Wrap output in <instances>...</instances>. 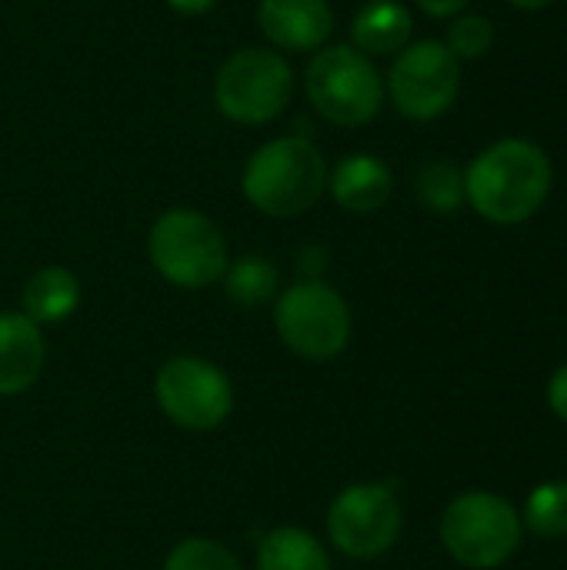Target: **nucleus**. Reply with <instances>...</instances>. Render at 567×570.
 I'll list each match as a JSON object with an SVG mask.
<instances>
[{"label": "nucleus", "instance_id": "1", "mask_svg": "<svg viewBox=\"0 0 567 570\" xmlns=\"http://www.w3.org/2000/svg\"><path fill=\"white\" fill-rule=\"evenodd\" d=\"M555 184L545 147L525 137H505L485 147L465 170V197L488 224L511 227L535 217Z\"/></svg>", "mask_w": 567, "mask_h": 570}, {"label": "nucleus", "instance_id": "2", "mask_svg": "<svg viewBox=\"0 0 567 570\" xmlns=\"http://www.w3.org/2000/svg\"><path fill=\"white\" fill-rule=\"evenodd\" d=\"M328 160L311 137L287 134L261 144L241 174V190L267 217H297L328 190Z\"/></svg>", "mask_w": 567, "mask_h": 570}, {"label": "nucleus", "instance_id": "3", "mask_svg": "<svg viewBox=\"0 0 567 570\" xmlns=\"http://www.w3.org/2000/svg\"><path fill=\"white\" fill-rule=\"evenodd\" d=\"M311 107L338 127L371 124L384 104V77L374 60L351 43L321 47L304 70Z\"/></svg>", "mask_w": 567, "mask_h": 570}, {"label": "nucleus", "instance_id": "4", "mask_svg": "<svg viewBox=\"0 0 567 570\" xmlns=\"http://www.w3.org/2000/svg\"><path fill=\"white\" fill-rule=\"evenodd\" d=\"M147 254L154 271L184 291H201L211 287L224 277L227 271V244L221 227L190 207H174L164 210L147 237Z\"/></svg>", "mask_w": 567, "mask_h": 570}, {"label": "nucleus", "instance_id": "5", "mask_svg": "<svg viewBox=\"0 0 567 570\" xmlns=\"http://www.w3.org/2000/svg\"><path fill=\"white\" fill-rule=\"evenodd\" d=\"M521 514L508 498L491 491H468L454 498L441 514L444 551L471 570H495L508 564L521 544Z\"/></svg>", "mask_w": 567, "mask_h": 570}, {"label": "nucleus", "instance_id": "6", "mask_svg": "<svg viewBox=\"0 0 567 570\" xmlns=\"http://www.w3.org/2000/svg\"><path fill=\"white\" fill-rule=\"evenodd\" d=\"M294 97V70L271 47H244L231 53L214 80V104L234 124H271Z\"/></svg>", "mask_w": 567, "mask_h": 570}, {"label": "nucleus", "instance_id": "7", "mask_svg": "<svg viewBox=\"0 0 567 570\" xmlns=\"http://www.w3.org/2000/svg\"><path fill=\"white\" fill-rule=\"evenodd\" d=\"M274 327L304 361H334L351 344V307L324 281H297L274 304Z\"/></svg>", "mask_w": 567, "mask_h": 570}, {"label": "nucleus", "instance_id": "8", "mask_svg": "<svg viewBox=\"0 0 567 570\" xmlns=\"http://www.w3.org/2000/svg\"><path fill=\"white\" fill-rule=\"evenodd\" d=\"M461 90V60L444 40H414L401 53L384 80V94L408 120H438L448 114Z\"/></svg>", "mask_w": 567, "mask_h": 570}, {"label": "nucleus", "instance_id": "9", "mask_svg": "<svg viewBox=\"0 0 567 570\" xmlns=\"http://www.w3.org/2000/svg\"><path fill=\"white\" fill-rule=\"evenodd\" d=\"M154 397L164 417L184 431H214L234 411V387L227 374L194 354H177L160 364Z\"/></svg>", "mask_w": 567, "mask_h": 570}, {"label": "nucleus", "instance_id": "10", "mask_svg": "<svg viewBox=\"0 0 567 570\" xmlns=\"http://www.w3.org/2000/svg\"><path fill=\"white\" fill-rule=\"evenodd\" d=\"M401 524V501L388 484H351L328 508V538L354 561L388 554L398 544Z\"/></svg>", "mask_w": 567, "mask_h": 570}, {"label": "nucleus", "instance_id": "11", "mask_svg": "<svg viewBox=\"0 0 567 570\" xmlns=\"http://www.w3.org/2000/svg\"><path fill=\"white\" fill-rule=\"evenodd\" d=\"M257 23L277 50H321L334 30V10L328 0H261Z\"/></svg>", "mask_w": 567, "mask_h": 570}, {"label": "nucleus", "instance_id": "12", "mask_svg": "<svg viewBox=\"0 0 567 570\" xmlns=\"http://www.w3.org/2000/svg\"><path fill=\"white\" fill-rule=\"evenodd\" d=\"M43 334L23 311L0 314V397L23 394L37 384L43 371Z\"/></svg>", "mask_w": 567, "mask_h": 570}, {"label": "nucleus", "instance_id": "13", "mask_svg": "<svg viewBox=\"0 0 567 570\" xmlns=\"http://www.w3.org/2000/svg\"><path fill=\"white\" fill-rule=\"evenodd\" d=\"M328 190L334 204L348 214H374L391 200L394 174L374 154H348L331 174Z\"/></svg>", "mask_w": 567, "mask_h": 570}, {"label": "nucleus", "instance_id": "14", "mask_svg": "<svg viewBox=\"0 0 567 570\" xmlns=\"http://www.w3.org/2000/svg\"><path fill=\"white\" fill-rule=\"evenodd\" d=\"M411 10L398 0H371L351 20V47L368 57H394L411 43Z\"/></svg>", "mask_w": 567, "mask_h": 570}, {"label": "nucleus", "instance_id": "15", "mask_svg": "<svg viewBox=\"0 0 567 570\" xmlns=\"http://www.w3.org/2000/svg\"><path fill=\"white\" fill-rule=\"evenodd\" d=\"M23 314L33 324H60L67 321L77 304H80V281L67 267H40L27 284H23Z\"/></svg>", "mask_w": 567, "mask_h": 570}, {"label": "nucleus", "instance_id": "16", "mask_svg": "<svg viewBox=\"0 0 567 570\" xmlns=\"http://www.w3.org/2000/svg\"><path fill=\"white\" fill-rule=\"evenodd\" d=\"M257 570H331V558L311 531L274 528L257 544Z\"/></svg>", "mask_w": 567, "mask_h": 570}, {"label": "nucleus", "instance_id": "17", "mask_svg": "<svg viewBox=\"0 0 567 570\" xmlns=\"http://www.w3.org/2000/svg\"><path fill=\"white\" fill-rule=\"evenodd\" d=\"M224 291L237 307H261L277 294V267L261 257V254H247L237 257L234 264H227L224 271Z\"/></svg>", "mask_w": 567, "mask_h": 570}, {"label": "nucleus", "instance_id": "18", "mask_svg": "<svg viewBox=\"0 0 567 570\" xmlns=\"http://www.w3.org/2000/svg\"><path fill=\"white\" fill-rule=\"evenodd\" d=\"M414 190L421 204L434 214H454L468 204L465 197V170L454 167L451 160H428L418 170Z\"/></svg>", "mask_w": 567, "mask_h": 570}, {"label": "nucleus", "instance_id": "19", "mask_svg": "<svg viewBox=\"0 0 567 570\" xmlns=\"http://www.w3.org/2000/svg\"><path fill=\"white\" fill-rule=\"evenodd\" d=\"M521 524L538 538H565L567 534V481H545L538 484L528 501Z\"/></svg>", "mask_w": 567, "mask_h": 570}, {"label": "nucleus", "instance_id": "20", "mask_svg": "<svg viewBox=\"0 0 567 570\" xmlns=\"http://www.w3.org/2000/svg\"><path fill=\"white\" fill-rule=\"evenodd\" d=\"M164 570H244L241 561L211 538H187L170 548Z\"/></svg>", "mask_w": 567, "mask_h": 570}, {"label": "nucleus", "instance_id": "21", "mask_svg": "<svg viewBox=\"0 0 567 570\" xmlns=\"http://www.w3.org/2000/svg\"><path fill=\"white\" fill-rule=\"evenodd\" d=\"M444 43L458 60H481L495 47V23L485 13H458Z\"/></svg>", "mask_w": 567, "mask_h": 570}, {"label": "nucleus", "instance_id": "22", "mask_svg": "<svg viewBox=\"0 0 567 570\" xmlns=\"http://www.w3.org/2000/svg\"><path fill=\"white\" fill-rule=\"evenodd\" d=\"M548 407L555 417H561L567 424V364L558 367L548 381Z\"/></svg>", "mask_w": 567, "mask_h": 570}, {"label": "nucleus", "instance_id": "23", "mask_svg": "<svg viewBox=\"0 0 567 570\" xmlns=\"http://www.w3.org/2000/svg\"><path fill=\"white\" fill-rule=\"evenodd\" d=\"M468 3H471V0H418V7H421L428 17H438V20L465 13Z\"/></svg>", "mask_w": 567, "mask_h": 570}, {"label": "nucleus", "instance_id": "24", "mask_svg": "<svg viewBox=\"0 0 567 570\" xmlns=\"http://www.w3.org/2000/svg\"><path fill=\"white\" fill-rule=\"evenodd\" d=\"M177 13H207L217 0H167Z\"/></svg>", "mask_w": 567, "mask_h": 570}, {"label": "nucleus", "instance_id": "25", "mask_svg": "<svg viewBox=\"0 0 567 570\" xmlns=\"http://www.w3.org/2000/svg\"><path fill=\"white\" fill-rule=\"evenodd\" d=\"M511 7H518V10H545V7H551L555 0H508Z\"/></svg>", "mask_w": 567, "mask_h": 570}]
</instances>
